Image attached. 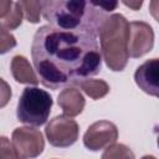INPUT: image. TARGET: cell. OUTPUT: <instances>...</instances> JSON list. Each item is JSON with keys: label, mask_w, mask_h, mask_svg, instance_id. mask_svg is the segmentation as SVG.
Returning <instances> with one entry per match:
<instances>
[{"label": "cell", "mask_w": 159, "mask_h": 159, "mask_svg": "<svg viewBox=\"0 0 159 159\" xmlns=\"http://www.w3.org/2000/svg\"><path fill=\"white\" fill-rule=\"evenodd\" d=\"M97 37L66 31L51 25L34 35L31 57L41 83L51 89L80 82L101 71L102 56Z\"/></svg>", "instance_id": "1"}, {"label": "cell", "mask_w": 159, "mask_h": 159, "mask_svg": "<svg viewBox=\"0 0 159 159\" xmlns=\"http://www.w3.org/2000/svg\"><path fill=\"white\" fill-rule=\"evenodd\" d=\"M117 6V1L50 0L42 1V15L53 27L97 37L108 19L107 12Z\"/></svg>", "instance_id": "2"}, {"label": "cell", "mask_w": 159, "mask_h": 159, "mask_svg": "<svg viewBox=\"0 0 159 159\" xmlns=\"http://www.w3.org/2000/svg\"><path fill=\"white\" fill-rule=\"evenodd\" d=\"M129 40V22L120 14H112L99 32L102 56L112 71H123L127 66Z\"/></svg>", "instance_id": "3"}, {"label": "cell", "mask_w": 159, "mask_h": 159, "mask_svg": "<svg viewBox=\"0 0 159 159\" xmlns=\"http://www.w3.org/2000/svg\"><path fill=\"white\" fill-rule=\"evenodd\" d=\"M52 103V97L45 89L26 87L17 103V119L25 124L40 127L46 123Z\"/></svg>", "instance_id": "4"}, {"label": "cell", "mask_w": 159, "mask_h": 159, "mask_svg": "<svg viewBox=\"0 0 159 159\" xmlns=\"http://www.w3.org/2000/svg\"><path fill=\"white\" fill-rule=\"evenodd\" d=\"M78 124L67 116H57L46 125L45 134L48 143L56 148L71 147L78 138Z\"/></svg>", "instance_id": "5"}, {"label": "cell", "mask_w": 159, "mask_h": 159, "mask_svg": "<svg viewBox=\"0 0 159 159\" xmlns=\"http://www.w3.org/2000/svg\"><path fill=\"white\" fill-rule=\"evenodd\" d=\"M118 139L117 125L109 120H98L88 127L83 135V144L87 149L97 152L114 144Z\"/></svg>", "instance_id": "6"}, {"label": "cell", "mask_w": 159, "mask_h": 159, "mask_svg": "<svg viewBox=\"0 0 159 159\" xmlns=\"http://www.w3.org/2000/svg\"><path fill=\"white\" fill-rule=\"evenodd\" d=\"M11 143L26 159L39 157L45 148V140L41 132L30 127L16 128L11 134Z\"/></svg>", "instance_id": "7"}, {"label": "cell", "mask_w": 159, "mask_h": 159, "mask_svg": "<svg viewBox=\"0 0 159 159\" xmlns=\"http://www.w3.org/2000/svg\"><path fill=\"white\" fill-rule=\"evenodd\" d=\"M154 46V31L152 26L144 21L129 22L128 53L129 57L138 58L152 51Z\"/></svg>", "instance_id": "8"}, {"label": "cell", "mask_w": 159, "mask_h": 159, "mask_svg": "<svg viewBox=\"0 0 159 159\" xmlns=\"http://www.w3.org/2000/svg\"><path fill=\"white\" fill-rule=\"evenodd\" d=\"M134 81L143 92L159 98V57L142 63L134 73Z\"/></svg>", "instance_id": "9"}, {"label": "cell", "mask_w": 159, "mask_h": 159, "mask_svg": "<svg viewBox=\"0 0 159 159\" xmlns=\"http://www.w3.org/2000/svg\"><path fill=\"white\" fill-rule=\"evenodd\" d=\"M57 103L67 117H76L84 108V97L80 89L67 87L62 89L57 97Z\"/></svg>", "instance_id": "10"}, {"label": "cell", "mask_w": 159, "mask_h": 159, "mask_svg": "<svg viewBox=\"0 0 159 159\" xmlns=\"http://www.w3.org/2000/svg\"><path fill=\"white\" fill-rule=\"evenodd\" d=\"M22 7L20 1H0V20L1 27L5 30H15L22 22Z\"/></svg>", "instance_id": "11"}, {"label": "cell", "mask_w": 159, "mask_h": 159, "mask_svg": "<svg viewBox=\"0 0 159 159\" xmlns=\"http://www.w3.org/2000/svg\"><path fill=\"white\" fill-rule=\"evenodd\" d=\"M10 68H11L12 77L15 78L16 82L32 84V86L39 84L40 80L25 56H20V55L14 56L11 60Z\"/></svg>", "instance_id": "12"}, {"label": "cell", "mask_w": 159, "mask_h": 159, "mask_svg": "<svg viewBox=\"0 0 159 159\" xmlns=\"http://www.w3.org/2000/svg\"><path fill=\"white\" fill-rule=\"evenodd\" d=\"M80 88L92 99H99L103 98L109 92V86L103 80H84L80 82Z\"/></svg>", "instance_id": "13"}, {"label": "cell", "mask_w": 159, "mask_h": 159, "mask_svg": "<svg viewBox=\"0 0 159 159\" xmlns=\"http://www.w3.org/2000/svg\"><path fill=\"white\" fill-rule=\"evenodd\" d=\"M134 153L132 149L124 144L114 143L106 148L101 159H134Z\"/></svg>", "instance_id": "14"}, {"label": "cell", "mask_w": 159, "mask_h": 159, "mask_svg": "<svg viewBox=\"0 0 159 159\" xmlns=\"http://www.w3.org/2000/svg\"><path fill=\"white\" fill-rule=\"evenodd\" d=\"M25 12V17L29 22L37 24L42 12V1H20Z\"/></svg>", "instance_id": "15"}, {"label": "cell", "mask_w": 159, "mask_h": 159, "mask_svg": "<svg viewBox=\"0 0 159 159\" xmlns=\"http://www.w3.org/2000/svg\"><path fill=\"white\" fill-rule=\"evenodd\" d=\"M0 143H1L0 159H26L22 154L19 153V150L14 147V144L6 137H1Z\"/></svg>", "instance_id": "16"}, {"label": "cell", "mask_w": 159, "mask_h": 159, "mask_svg": "<svg viewBox=\"0 0 159 159\" xmlns=\"http://www.w3.org/2000/svg\"><path fill=\"white\" fill-rule=\"evenodd\" d=\"M0 45H1V50H0L1 53H5L6 51H9V50H11L12 47L16 46L15 37L10 32H7V30H5L4 27H1V41H0Z\"/></svg>", "instance_id": "17"}, {"label": "cell", "mask_w": 159, "mask_h": 159, "mask_svg": "<svg viewBox=\"0 0 159 159\" xmlns=\"http://www.w3.org/2000/svg\"><path fill=\"white\" fill-rule=\"evenodd\" d=\"M149 11L150 15L159 22V0H152L149 2Z\"/></svg>", "instance_id": "18"}, {"label": "cell", "mask_w": 159, "mask_h": 159, "mask_svg": "<svg viewBox=\"0 0 159 159\" xmlns=\"http://www.w3.org/2000/svg\"><path fill=\"white\" fill-rule=\"evenodd\" d=\"M125 6L132 7L133 10H139V7L143 5V1H123Z\"/></svg>", "instance_id": "19"}, {"label": "cell", "mask_w": 159, "mask_h": 159, "mask_svg": "<svg viewBox=\"0 0 159 159\" xmlns=\"http://www.w3.org/2000/svg\"><path fill=\"white\" fill-rule=\"evenodd\" d=\"M142 159H157L155 157H153V155H144Z\"/></svg>", "instance_id": "20"}, {"label": "cell", "mask_w": 159, "mask_h": 159, "mask_svg": "<svg viewBox=\"0 0 159 159\" xmlns=\"http://www.w3.org/2000/svg\"><path fill=\"white\" fill-rule=\"evenodd\" d=\"M157 143H158V147H159V128H158V139H157Z\"/></svg>", "instance_id": "21"}]
</instances>
